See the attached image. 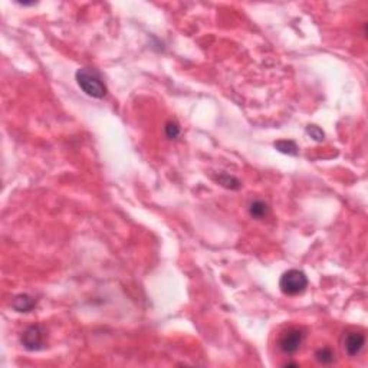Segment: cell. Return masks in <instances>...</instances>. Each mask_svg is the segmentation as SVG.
<instances>
[{
  "instance_id": "cell-5",
  "label": "cell",
  "mask_w": 368,
  "mask_h": 368,
  "mask_svg": "<svg viewBox=\"0 0 368 368\" xmlns=\"http://www.w3.org/2000/svg\"><path fill=\"white\" fill-rule=\"evenodd\" d=\"M364 344H365V337L361 332H348L344 339V348L350 357H355L357 354H360Z\"/></svg>"
},
{
  "instance_id": "cell-1",
  "label": "cell",
  "mask_w": 368,
  "mask_h": 368,
  "mask_svg": "<svg viewBox=\"0 0 368 368\" xmlns=\"http://www.w3.org/2000/svg\"><path fill=\"white\" fill-rule=\"evenodd\" d=\"M75 79L78 87L87 94V95L101 99L107 95V85L103 81L101 75L96 72L95 69H88V68H81L76 71Z\"/></svg>"
},
{
  "instance_id": "cell-3",
  "label": "cell",
  "mask_w": 368,
  "mask_h": 368,
  "mask_svg": "<svg viewBox=\"0 0 368 368\" xmlns=\"http://www.w3.org/2000/svg\"><path fill=\"white\" fill-rule=\"evenodd\" d=\"M46 337H48V332L45 330V326L32 325L25 330L21 337V342L28 351H40L46 346Z\"/></svg>"
},
{
  "instance_id": "cell-9",
  "label": "cell",
  "mask_w": 368,
  "mask_h": 368,
  "mask_svg": "<svg viewBox=\"0 0 368 368\" xmlns=\"http://www.w3.org/2000/svg\"><path fill=\"white\" fill-rule=\"evenodd\" d=\"M216 181L223 186V187H226V189H230V190H239L240 189V181L233 176H229L226 173H221L219 176L216 177Z\"/></svg>"
},
{
  "instance_id": "cell-4",
  "label": "cell",
  "mask_w": 368,
  "mask_h": 368,
  "mask_svg": "<svg viewBox=\"0 0 368 368\" xmlns=\"http://www.w3.org/2000/svg\"><path fill=\"white\" fill-rule=\"evenodd\" d=\"M305 339V334L301 328H289L279 338V348L282 353L295 354L301 348Z\"/></svg>"
},
{
  "instance_id": "cell-12",
  "label": "cell",
  "mask_w": 368,
  "mask_h": 368,
  "mask_svg": "<svg viewBox=\"0 0 368 368\" xmlns=\"http://www.w3.org/2000/svg\"><path fill=\"white\" fill-rule=\"evenodd\" d=\"M306 134L310 135L312 140H315L317 142H321V141H324L325 138V134L324 131L317 126H308L306 127Z\"/></svg>"
},
{
  "instance_id": "cell-6",
  "label": "cell",
  "mask_w": 368,
  "mask_h": 368,
  "mask_svg": "<svg viewBox=\"0 0 368 368\" xmlns=\"http://www.w3.org/2000/svg\"><path fill=\"white\" fill-rule=\"evenodd\" d=\"M35 306H36V299L26 294L17 295L12 301V308L16 312H30L32 310H35Z\"/></svg>"
},
{
  "instance_id": "cell-11",
  "label": "cell",
  "mask_w": 368,
  "mask_h": 368,
  "mask_svg": "<svg viewBox=\"0 0 368 368\" xmlns=\"http://www.w3.org/2000/svg\"><path fill=\"white\" fill-rule=\"evenodd\" d=\"M164 131H166V135H167V138L170 140H174L177 138L180 133H181V130H180V126L174 122V121H169L166 127H164Z\"/></svg>"
},
{
  "instance_id": "cell-10",
  "label": "cell",
  "mask_w": 368,
  "mask_h": 368,
  "mask_svg": "<svg viewBox=\"0 0 368 368\" xmlns=\"http://www.w3.org/2000/svg\"><path fill=\"white\" fill-rule=\"evenodd\" d=\"M315 358L318 362L321 364H332L335 360V354L332 351L331 348L324 346V348H319L317 353H315Z\"/></svg>"
},
{
  "instance_id": "cell-8",
  "label": "cell",
  "mask_w": 368,
  "mask_h": 368,
  "mask_svg": "<svg viewBox=\"0 0 368 368\" xmlns=\"http://www.w3.org/2000/svg\"><path fill=\"white\" fill-rule=\"evenodd\" d=\"M268 212H269V207H268V205H266L265 201H262V200H255V201H252L251 206H249V213H251L252 217H255V219L265 217Z\"/></svg>"
},
{
  "instance_id": "cell-7",
  "label": "cell",
  "mask_w": 368,
  "mask_h": 368,
  "mask_svg": "<svg viewBox=\"0 0 368 368\" xmlns=\"http://www.w3.org/2000/svg\"><path fill=\"white\" fill-rule=\"evenodd\" d=\"M275 148L287 155H296L298 154V146L296 142L292 140H279L275 142Z\"/></svg>"
},
{
  "instance_id": "cell-2",
  "label": "cell",
  "mask_w": 368,
  "mask_h": 368,
  "mask_svg": "<svg viewBox=\"0 0 368 368\" xmlns=\"http://www.w3.org/2000/svg\"><path fill=\"white\" fill-rule=\"evenodd\" d=\"M306 287H308V278L302 271L289 269L280 276L279 288L285 295H289V296L299 295L306 289Z\"/></svg>"
}]
</instances>
